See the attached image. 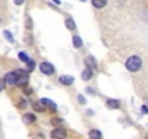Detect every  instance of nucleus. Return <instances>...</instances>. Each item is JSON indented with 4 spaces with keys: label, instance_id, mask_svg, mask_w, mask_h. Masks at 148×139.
Masks as SVG:
<instances>
[{
    "label": "nucleus",
    "instance_id": "obj_8",
    "mask_svg": "<svg viewBox=\"0 0 148 139\" xmlns=\"http://www.w3.org/2000/svg\"><path fill=\"white\" fill-rule=\"evenodd\" d=\"M84 64H86V68H89V70H96L97 68V62H96L95 57H92V55L84 58Z\"/></svg>",
    "mask_w": 148,
    "mask_h": 139
},
{
    "label": "nucleus",
    "instance_id": "obj_9",
    "mask_svg": "<svg viewBox=\"0 0 148 139\" xmlns=\"http://www.w3.org/2000/svg\"><path fill=\"white\" fill-rule=\"evenodd\" d=\"M22 119H23V122H25L26 125H31V123L36 122V116H35L34 113H25V114L22 116Z\"/></svg>",
    "mask_w": 148,
    "mask_h": 139
},
{
    "label": "nucleus",
    "instance_id": "obj_26",
    "mask_svg": "<svg viewBox=\"0 0 148 139\" xmlns=\"http://www.w3.org/2000/svg\"><path fill=\"white\" fill-rule=\"evenodd\" d=\"M3 84H5V81H3V80H0V91L3 90Z\"/></svg>",
    "mask_w": 148,
    "mask_h": 139
},
{
    "label": "nucleus",
    "instance_id": "obj_18",
    "mask_svg": "<svg viewBox=\"0 0 148 139\" xmlns=\"http://www.w3.org/2000/svg\"><path fill=\"white\" fill-rule=\"evenodd\" d=\"M3 35H5L6 41H9L10 44H13V42H15V38H13V35H12V32H10V31H5V32H3Z\"/></svg>",
    "mask_w": 148,
    "mask_h": 139
},
{
    "label": "nucleus",
    "instance_id": "obj_5",
    "mask_svg": "<svg viewBox=\"0 0 148 139\" xmlns=\"http://www.w3.org/2000/svg\"><path fill=\"white\" fill-rule=\"evenodd\" d=\"M19 77H18V84L16 86H22V87H25L26 84H28V81H29V76H28V71L26 70H19Z\"/></svg>",
    "mask_w": 148,
    "mask_h": 139
},
{
    "label": "nucleus",
    "instance_id": "obj_15",
    "mask_svg": "<svg viewBox=\"0 0 148 139\" xmlns=\"http://www.w3.org/2000/svg\"><path fill=\"white\" fill-rule=\"evenodd\" d=\"M89 138L90 139H102V132L97 130V129H92L89 132Z\"/></svg>",
    "mask_w": 148,
    "mask_h": 139
},
{
    "label": "nucleus",
    "instance_id": "obj_14",
    "mask_svg": "<svg viewBox=\"0 0 148 139\" xmlns=\"http://www.w3.org/2000/svg\"><path fill=\"white\" fill-rule=\"evenodd\" d=\"M92 5L96 9H103L108 5V0H92Z\"/></svg>",
    "mask_w": 148,
    "mask_h": 139
},
{
    "label": "nucleus",
    "instance_id": "obj_28",
    "mask_svg": "<svg viewBox=\"0 0 148 139\" xmlns=\"http://www.w3.org/2000/svg\"><path fill=\"white\" fill-rule=\"evenodd\" d=\"M54 3H57V5H61V0H52Z\"/></svg>",
    "mask_w": 148,
    "mask_h": 139
},
{
    "label": "nucleus",
    "instance_id": "obj_29",
    "mask_svg": "<svg viewBox=\"0 0 148 139\" xmlns=\"http://www.w3.org/2000/svg\"><path fill=\"white\" fill-rule=\"evenodd\" d=\"M145 139H148V135H147V136H145Z\"/></svg>",
    "mask_w": 148,
    "mask_h": 139
},
{
    "label": "nucleus",
    "instance_id": "obj_1",
    "mask_svg": "<svg viewBox=\"0 0 148 139\" xmlns=\"http://www.w3.org/2000/svg\"><path fill=\"white\" fill-rule=\"evenodd\" d=\"M125 67H126V70H128L129 73H136V71H139L141 67H142V59H141V57H138V55L129 57V58L126 59V62H125Z\"/></svg>",
    "mask_w": 148,
    "mask_h": 139
},
{
    "label": "nucleus",
    "instance_id": "obj_17",
    "mask_svg": "<svg viewBox=\"0 0 148 139\" xmlns=\"http://www.w3.org/2000/svg\"><path fill=\"white\" fill-rule=\"evenodd\" d=\"M32 107H34V110H36V112H45V107H44V104H42L41 102L32 103Z\"/></svg>",
    "mask_w": 148,
    "mask_h": 139
},
{
    "label": "nucleus",
    "instance_id": "obj_20",
    "mask_svg": "<svg viewBox=\"0 0 148 139\" xmlns=\"http://www.w3.org/2000/svg\"><path fill=\"white\" fill-rule=\"evenodd\" d=\"M18 106H19L21 109H25V107L28 106V103H26V100H25V99H19V102H18Z\"/></svg>",
    "mask_w": 148,
    "mask_h": 139
},
{
    "label": "nucleus",
    "instance_id": "obj_25",
    "mask_svg": "<svg viewBox=\"0 0 148 139\" xmlns=\"http://www.w3.org/2000/svg\"><path fill=\"white\" fill-rule=\"evenodd\" d=\"M34 139H44V135L38 133V135H35V136H34Z\"/></svg>",
    "mask_w": 148,
    "mask_h": 139
},
{
    "label": "nucleus",
    "instance_id": "obj_22",
    "mask_svg": "<svg viewBox=\"0 0 148 139\" xmlns=\"http://www.w3.org/2000/svg\"><path fill=\"white\" fill-rule=\"evenodd\" d=\"M26 28H28V29H32V20H31L29 16L26 18Z\"/></svg>",
    "mask_w": 148,
    "mask_h": 139
},
{
    "label": "nucleus",
    "instance_id": "obj_24",
    "mask_svg": "<svg viewBox=\"0 0 148 139\" xmlns=\"http://www.w3.org/2000/svg\"><path fill=\"white\" fill-rule=\"evenodd\" d=\"M141 112H142V113H148V107H147V106H142V107H141Z\"/></svg>",
    "mask_w": 148,
    "mask_h": 139
},
{
    "label": "nucleus",
    "instance_id": "obj_30",
    "mask_svg": "<svg viewBox=\"0 0 148 139\" xmlns=\"http://www.w3.org/2000/svg\"><path fill=\"white\" fill-rule=\"evenodd\" d=\"M82 2H84V0H82Z\"/></svg>",
    "mask_w": 148,
    "mask_h": 139
},
{
    "label": "nucleus",
    "instance_id": "obj_3",
    "mask_svg": "<svg viewBox=\"0 0 148 139\" xmlns=\"http://www.w3.org/2000/svg\"><path fill=\"white\" fill-rule=\"evenodd\" d=\"M18 77H19V73L18 71H10L5 76V84L6 86H16L18 84Z\"/></svg>",
    "mask_w": 148,
    "mask_h": 139
},
{
    "label": "nucleus",
    "instance_id": "obj_13",
    "mask_svg": "<svg viewBox=\"0 0 148 139\" xmlns=\"http://www.w3.org/2000/svg\"><path fill=\"white\" fill-rule=\"evenodd\" d=\"M65 28H67L68 31H76V28H77V26H76V22H74V19H73V18H70V16H68V18L65 19Z\"/></svg>",
    "mask_w": 148,
    "mask_h": 139
},
{
    "label": "nucleus",
    "instance_id": "obj_27",
    "mask_svg": "<svg viewBox=\"0 0 148 139\" xmlns=\"http://www.w3.org/2000/svg\"><path fill=\"white\" fill-rule=\"evenodd\" d=\"M86 91H87V93H89V94H95V91H93V90H92V89H86Z\"/></svg>",
    "mask_w": 148,
    "mask_h": 139
},
{
    "label": "nucleus",
    "instance_id": "obj_19",
    "mask_svg": "<svg viewBox=\"0 0 148 139\" xmlns=\"http://www.w3.org/2000/svg\"><path fill=\"white\" fill-rule=\"evenodd\" d=\"M18 58H19L22 62H25V64L29 61V57H28V54H26V52H19V54H18Z\"/></svg>",
    "mask_w": 148,
    "mask_h": 139
},
{
    "label": "nucleus",
    "instance_id": "obj_2",
    "mask_svg": "<svg viewBox=\"0 0 148 139\" xmlns=\"http://www.w3.org/2000/svg\"><path fill=\"white\" fill-rule=\"evenodd\" d=\"M39 70H41L42 74H45V76H48V77L55 74V67H54L51 62H47V61H44V62L39 64Z\"/></svg>",
    "mask_w": 148,
    "mask_h": 139
},
{
    "label": "nucleus",
    "instance_id": "obj_21",
    "mask_svg": "<svg viewBox=\"0 0 148 139\" xmlns=\"http://www.w3.org/2000/svg\"><path fill=\"white\" fill-rule=\"evenodd\" d=\"M77 100H79V103H82V104H86V99H84V96L79 94V96H77Z\"/></svg>",
    "mask_w": 148,
    "mask_h": 139
},
{
    "label": "nucleus",
    "instance_id": "obj_4",
    "mask_svg": "<svg viewBox=\"0 0 148 139\" xmlns=\"http://www.w3.org/2000/svg\"><path fill=\"white\" fill-rule=\"evenodd\" d=\"M65 138H67V130L64 127L57 126L51 130V139H65Z\"/></svg>",
    "mask_w": 148,
    "mask_h": 139
},
{
    "label": "nucleus",
    "instance_id": "obj_6",
    "mask_svg": "<svg viewBox=\"0 0 148 139\" xmlns=\"http://www.w3.org/2000/svg\"><path fill=\"white\" fill-rule=\"evenodd\" d=\"M39 102L44 104V107H45V109H49L52 113H55V112H57V109H58V106H57L52 100H49V99H41Z\"/></svg>",
    "mask_w": 148,
    "mask_h": 139
},
{
    "label": "nucleus",
    "instance_id": "obj_11",
    "mask_svg": "<svg viewBox=\"0 0 148 139\" xmlns=\"http://www.w3.org/2000/svg\"><path fill=\"white\" fill-rule=\"evenodd\" d=\"M73 46L77 48V49H80L83 46V39L79 35H73Z\"/></svg>",
    "mask_w": 148,
    "mask_h": 139
},
{
    "label": "nucleus",
    "instance_id": "obj_12",
    "mask_svg": "<svg viewBox=\"0 0 148 139\" xmlns=\"http://www.w3.org/2000/svg\"><path fill=\"white\" fill-rule=\"evenodd\" d=\"M82 78H83L84 81L92 80V78H93V70H89V68L83 70V73H82Z\"/></svg>",
    "mask_w": 148,
    "mask_h": 139
},
{
    "label": "nucleus",
    "instance_id": "obj_23",
    "mask_svg": "<svg viewBox=\"0 0 148 139\" xmlns=\"http://www.w3.org/2000/svg\"><path fill=\"white\" fill-rule=\"evenodd\" d=\"M23 2H25V0H13V3H15L16 6H21V5H23Z\"/></svg>",
    "mask_w": 148,
    "mask_h": 139
},
{
    "label": "nucleus",
    "instance_id": "obj_16",
    "mask_svg": "<svg viewBox=\"0 0 148 139\" xmlns=\"http://www.w3.org/2000/svg\"><path fill=\"white\" fill-rule=\"evenodd\" d=\"M34 70H35V61L32 58H29V61L26 62V71L31 73V71H34Z\"/></svg>",
    "mask_w": 148,
    "mask_h": 139
},
{
    "label": "nucleus",
    "instance_id": "obj_10",
    "mask_svg": "<svg viewBox=\"0 0 148 139\" xmlns=\"http://www.w3.org/2000/svg\"><path fill=\"white\" fill-rule=\"evenodd\" d=\"M106 106H108V109H119L121 102L115 100V99H109V100H106Z\"/></svg>",
    "mask_w": 148,
    "mask_h": 139
},
{
    "label": "nucleus",
    "instance_id": "obj_7",
    "mask_svg": "<svg viewBox=\"0 0 148 139\" xmlns=\"http://www.w3.org/2000/svg\"><path fill=\"white\" fill-rule=\"evenodd\" d=\"M58 83L62 84V86H71V84L74 83V77H73V76H67V74L60 76V77H58Z\"/></svg>",
    "mask_w": 148,
    "mask_h": 139
}]
</instances>
